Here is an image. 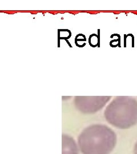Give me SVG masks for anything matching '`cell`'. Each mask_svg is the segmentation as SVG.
Segmentation results:
<instances>
[{
    "instance_id": "cell-1",
    "label": "cell",
    "mask_w": 137,
    "mask_h": 154,
    "mask_svg": "<svg viewBox=\"0 0 137 154\" xmlns=\"http://www.w3.org/2000/svg\"><path fill=\"white\" fill-rule=\"evenodd\" d=\"M117 135L104 125H93L84 130L78 138L83 154H110L117 144Z\"/></svg>"
},
{
    "instance_id": "cell-2",
    "label": "cell",
    "mask_w": 137,
    "mask_h": 154,
    "mask_svg": "<svg viewBox=\"0 0 137 154\" xmlns=\"http://www.w3.org/2000/svg\"><path fill=\"white\" fill-rule=\"evenodd\" d=\"M104 116L117 128H130L137 124V101L129 97H118L106 108Z\"/></svg>"
},
{
    "instance_id": "cell-3",
    "label": "cell",
    "mask_w": 137,
    "mask_h": 154,
    "mask_svg": "<svg viewBox=\"0 0 137 154\" xmlns=\"http://www.w3.org/2000/svg\"><path fill=\"white\" fill-rule=\"evenodd\" d=\"M109 97L94 98L90 99L78 98L76 101L78 107L83 111L93 112L100 109L109 100Z\"/></svg>"
},
{
    "instance_id": "cell-4",
    "label": "cell",
    "mask_w": 137,
    "mask_h": 154,
    "mask_svg": "<svg viewBox=\"0 0 137 154\" xmlns=\"http://www.w3.org/2000/svg\"><path fill=\"white\" fill-rule=\"evenodd\" d=\"M62 154H78V149L75 140L69 135H62Z\"/></svg>"
},
{
    "instance_id": "cell-5",
    "label": "cell",
    "mask_w": 137,
    "mask_h": 154,
    "mask_svg": "<svg viewBox=\"0 0 137 154\" xmlns=\"http://www.w3.org/2000/svg\"><path fill=\"white\" fill-rule=\"evenodd\" d=\"M134 154H137V141L134 144Z\"/></svg>"
}]
</instances>
